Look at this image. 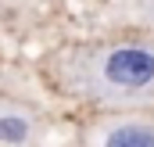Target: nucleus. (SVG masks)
Instances as JSON below:
<instances>
[{"instance_id":"nucleus-1","label":"nucleus","mask_w":154,"mask_h":147,"mask_svg":"<svg viewBox=\"0 0 154 147\" xmlns=\"http://www.w3.org/2000/svg\"><path fill=\"white\" fill-rule=\"evenodd\" d=\"M57 86L97 111L154 108V39H86L54 58Z\"/></svg>"},{"instance_id":"nucleus-2","label":"nucleus","mask_w":154,"mask_h":147,"mask_svg":"<svg viewBox=\"0 0 154 147\" xmlns=\"http://www.w3.org/2000/svg\"><path fill=\"white\" fill-rule=\"evenodd\" d=\"M79 147H154V108L100 111L82 129Z\"/></svg>"},{"instance_id":"nucleus-3","label":"nucleus","mask_w":154,"mask_h":147,"mask_svg":"<svg viewBox=\"0 0 154 147\" xmlns=\"http://www.w3.org/2000/svg\"><path fill=\"white\" fill-rule=\"evenodd\" d=\"M50 118L18 97H0V147H39Z\"/></svg>"}]
</instances>
